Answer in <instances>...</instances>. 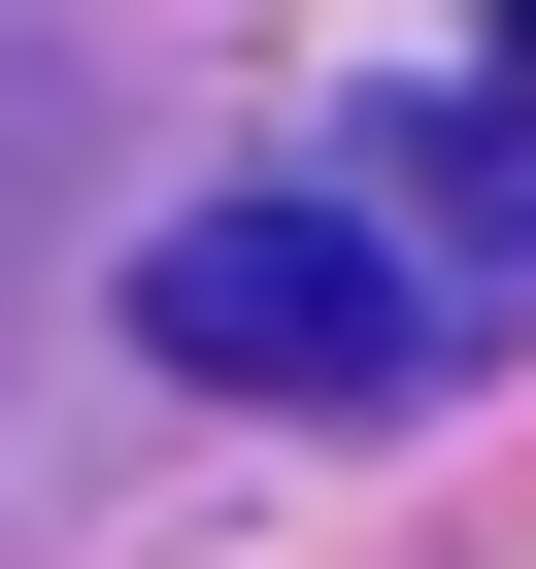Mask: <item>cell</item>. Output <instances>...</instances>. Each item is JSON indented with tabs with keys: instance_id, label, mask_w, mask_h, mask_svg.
<instances>
[{
	"instance_id": "cell-1",
	"label": "cell",
	"mask_w": 536,
	"mask_h": 569,
	"mask_svg": "<svg viewBox=\"0 0 536 569\" xmlns=\"http://www.w3.org/2000/svg\"><path fill=\"white\" fill-rule=\"evenodd\" d=\"M135 336H168V369H235V402H403V369H436V302H403L336 201H201V234L135 268Z\"/></svg>"
}]
</instances>
